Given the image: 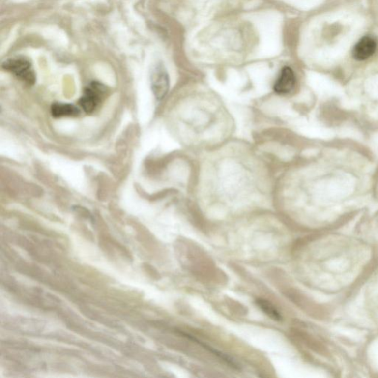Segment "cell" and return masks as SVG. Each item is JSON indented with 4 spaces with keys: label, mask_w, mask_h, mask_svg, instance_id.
Listing matches in <instances>:
<instances>
[{
    "label": "cell",
    "mask_w": 378,
    "mask_h": 378,
    "mask_svg": "<svg viewBox=\"0 0 378 378\" xmlns=\"http://www.w3.org/2000/svg\"><path fill=\"white\" fill-rule=\"evenodd\" d=\"M257 304L262 311H264L267 316H270L272 319L276 320H282V316L271 303L266 301V300L258 299L257 300Z\"/></svg>",
    "instance_id": "obj_7"
},
{
    "label": "cell",
    "mask_w": 378,
    "mask_h": 378,
    "mask_svg": "<svg viewBox=\"0 0 378 378\" xmlns=\"http://www.w3.org/2000/svg\"><path fill=\"white\" fill-rule=\"evenodd\" d=\"M2 68L17 76V78L29 85L36 82V75L30 61L24 58H10L2 64Z\"/></svg>",
    "instance_id": "obj_1"
},
{
    "label": "cell",
    "mask_w": 378,
    "mask_h": 378,
    "mask_svg": "<svg viewBox=\"0 0 378 378\" xmlns=\"http://www.w3.org/2000/svg\"><path fill=\"white\" fill-rule=\"evenodd\" d=\"M296 77L293 70L289 67H285L279 73L274 84L273 89L279 95L290 93L295 87Z\"/></svg>",
    "instance_id": "obj_4"
},
{
    "label": "cell",
    "mask_w": 378,
    "mask_h": 378,
    "mask_svg": "<svg viewBox=\"0 0 378 378\" xmlns=\"http://www.w3.org/2000/svg\"><path fill=\"white\" fill-rule=\"evenodd\" d=\"M105 91L104 85L99 82H92L85 89L83 96L79 100V104L86 113H92L101 102Z\"/></svg>",
    "instance_id": "obj_2"
},
{
    "label": "cell",
    "mask_w": 378,
    "mask_h": 378,
    "mask_svg": "<svg viewBox=\"0 0 378 378\" xmlns=\"http://www.w3.org/2000/svg\"><path fill=\"white\" fill-rule=\"evenodd\" d=\"M151 87L156 99L160 101L167 95L169 89V77L164 66L157 64L151 73Z\"/></svg>",
    "instance_id": "obj_3"
},
{
    "label": "cell",
    "mask_w": 378,
    "mask_h": 378,
    "mask_svg": "<svg viewBox=\"0 0 378 378\" xmlns=\"http://www.w3.org/2000/svg\"><path fill=\"white\" fill-rule=\"evenodd\" d=\"M376 42L369 36H364L354 45L352 56L357 61H364L370 58L376 51Z\"/></svg>",
    "instance_id": "obj_5"
},
{
    "label": "cell",
    "mask_w": 378,
    "mask_h": 378,
    "mask_svg": "<svg viewBox=\"0 0 378 378\" xmlns=\"http://www.w3.org/2000/svg\"><path fill=\"white\" fill-rule=\"evenodd\" d=\"M51 113L55 117H70L78 116L80 110L73 104L54 103L51 107Z\"/></svg>",
    "instance_id": "obj_6"
}]
</instances>
